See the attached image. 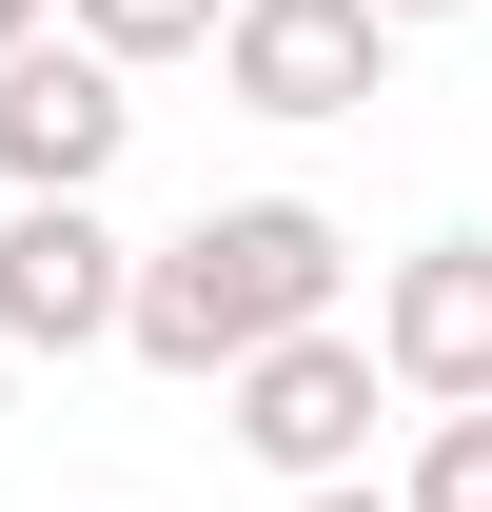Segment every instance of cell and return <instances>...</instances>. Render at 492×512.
<instances>
[{
	"label": "cell",
	"instance_id": "7",
	"mask_svg": "<svg viewBox=\"0 0 492 512\" xmlns=\"http://www.w3.org/2000/svg\"><path fill=\"white\" fill-rule=\"evenodd\" d=\"M79 40H99V60H217V20H237V0H60Z\"/></svg>",
	"mask_w": 492,
	"mask_h": 512
},
{
	"label": "cell",
	"instance_id": "3",
	"mask_svg": "<svg viewBox=\"0 0 492 512\" xmlns=\"http://www.w3.org/2000/svg\"><path fill=\"white\" fill-rule=\"evenodd\" d=\"M138 316V237L99 197H20L0 217V355H119Z\"/></svg>",
	"mask_w": 492,
	"mask_h": 512
},
{
	"label": "cell",
	"instance_id": "6",
	"mask_svg": "<svg viewBox=\"0 0 492 512\" xmlns=\"http://www.w3.org/2000/svg\"><path fill=\"white\" fill-rule=\"evenodd\" d=\"M374 355H394L414 414H473V394H492V237H394V276H374Z\"/></svg>",
	"mask_w": 492,
	"mask_h": 512
},
{
	"label": "cell",
	"instance_id": "2",
	"mask_svg": "<svg viewBox=\"0 0 492 512\" xmlns=\"http://www.w3.org/2000/svg\"><path fill=\"white\" fill-rule=\"evenodd\" d=\"M237 453L256 473H276V493H315V473H374V394H394V355H374V335H276V355H237Z\"/></svg>",
	"mask_w": 492,
	"mask_h": 512
},
{
	"label": "cell",
	"instance_id": "10",
	"mask_svg": "<svg viewBox=\"0 0 492 512\" xmlns=\"http://www.w3.org/2000/svg\"><path fill=\"white\" fill-rule=\"evenodd\" d=\"M40 20H60V0H0V60H20V40H40Z\"/></svg>",
	"mask_w": 492,
	"mask_h": 512
},
{
	"label": "cell",
	"instance_id": "9",
	"mask_svg": "<svg viewBox=\"0 0 492 512\" xmlns=\"http://www.w3.org/2000/svg\"><path fill=\"white\" fill-rule=\"evenodd\" d=\"M296 512H414V493H374V473H315V493Z\"/></svg>",
	"mask_w": 492,
	"mask_h": 512
},
{
	"label": "cell",
	"instance_id": "8",
	"mask_svg": "<svg viewBox=\"0 0 492 512\" xmlns=\"http://www.w3.org/2000/svg\"><path fill=\"white\" fill-rule=\"evenodd\" d=\"M394 493H414V512H492V394H473V414H433Z\"/></svg>",
	"mask_w": 492,
	"mask_h": 512
},
{
	"label": "cell",
	"instance_id": "1",
	"mask_svg": "<svg viewBox=\"0 0 492 512\" xmlns=\"http://www.w3.org/2000/svg\"><path fill=\"white\" fill-rule=\"evenodd\" d=\"M335 276H355V237L315 217V197H197L178 237L138 256V316H119V355H158V375H237V355H276V335H315L335 316Z\"/></svg>",
	"mask_w": 492,
	"mask_h": 512
},
{
	"label": "cell",
	"instance_id": "11",
	"mask_svg": "<svg viewBox=\"0 0 492 512\" xmlns=\"http://www.w3.org/2000/svg\"><path fill=\"white\" fill-rule=\"evenodd\" d=\"M374 20H394V40H414V20H473V0H374Z\"/></svg>",
	"mask_w": 492,
	"mask_h": 512
},
{
	"label": "cell",
	"instance_id": "5",
	"mask_svg": "<svg viewBox=\"0 0 492 512\" xmlns=\"http://www.w3.org/2000/svg\"><path fill=\"white\" fill-rule=\"evenodd\" d=\"M119 79H138V60H99V40L40 20V40L0 60V197H99V178H119V138H138Z\"/></svg>",
	"mask_w": 492,
	"mask_h": 512
},
{
	"label": "cell",
	"instance_id": "4",
	"mask_svg": "<svg viewBox=\"0 0 492 512\" xmlns=\"http://www.w3.org/2000/svg\"><path fill=\"white\" fill-rule=\"evenodd\" d=\"M217 99L237 119H374L394 99V20L374 0H237L217 20Z\"/></svg>",
	"mask_w": 492,
	"mask_h": 512
}]
</instances>
